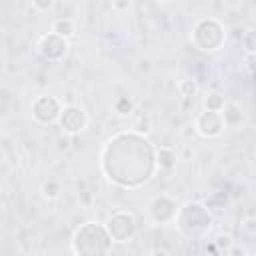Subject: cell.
Instances as JSON below:
<instances>
[{
    "instance_id": "1",
    "label": "cell",
    "mask_w": 256,
    "mask_h": 256,
    "mask_svg": "<svg viewBox=\"0 0 256 256\" xmlns=\"http://www.w3.org/2000/svg\"><path fill=\"white\" fill-rule=\"evenodd\" d=\"M112 236L106 228V224L100 222H84L72 238V252L74 254H86V256H98L108 254L112 250Z\"/></svg>"
},
{
    "instance_id": "2",
    "label": "cell",
    "mask_w": 256,
    "mask_h": 256,
    "mask_svg": "<svg viewBox=\"0 0 256 256\" xmlns=\"http://www.w3.org/2000/svg\"><path fill=\"white\" fill-rule=\"evenodd\" d=\"M176 226L182 234L190 238H198L210 230L212 214L204 202H186L182 208H178Z\"/></svg>"
},
{
    "instance_id": "3",
    "label": "cell",
    "mask_w": 256,
    "mask_h": 256,
    "mask_svg": "<svg viewBox=\"0 0 256 256\" xmlns=\"http://www.w3.org/2000/svg\"><path fill=\"white\" fill-rule=\"evenodd\" d=\"M226 40V32H224V26L214 20V18H204V20H198L194 30H192V42L198 50H204V52H214L218 48H222Z\"/></svg>"
},
{
    "instance_id": "4",
    "label": "cell",
    "mask_w": 256,
    "mask_h": 256,
    "mask_svg": "<svg viewBox=\"0 0 256 256\" xmlns=\"http://www.w3.org/2000/svg\"><path fill=\"white\" fill-rule=\"evenodd\" d=\"M106 228L114 242H128L136 234V218L130 212H114L106 220Z\"/></svg>"
},
{
    "instance_id": "5",
    "label": "cell",
    "mask_w": 256,
    "mask_h": 256,
    "mask_svg": "<svg viewBox=\"0 0 256 256\" xmlns=\"http://www.w3.org/2000/svg\"><path fill=\"white\" fill-rule=\"evenodd\" d=\"M60 112H62V104H60V100H58L56 96L42 94V96H38V98L32 102V118H34L38 124H52V122H58Z\"/></svg>"
},
{
    "instance_id": "6",
    "label": "cell",
    "mask_w": 256,
    "mask_h": 256,
    "mask_svg": "<svg viewBox=\"0 0 256 256\" xmlns=\"http://www.w3.org/2000/svg\"><path fill=\"white\" fill-rule=\"evenodd\" d=\"M58 124L66 134H80L88 126V114L76 104H66L60 112Z\"/></svg>"
},
{
    "instance_id": "7",
    "label": "cell",
    "mask_w": 256,
    "mask_h": 256,
    "mask_svg": "<svg viewBox=\"0 0 256 256\" xmlns=\"http://www.w3.org/2000/svg\"><path fill=\"white\" fill-rule=\"evenodd\" d=\"M224 126H226V122H224L222 112H214V110H206V108H204V112H200L196 116V122H194V128L202 138L220 136Z\"/></svg>"
},
{
    "instance_id": "8",
    "label": "cell",
    "mask_w": 256,
    "mask_h": 256,
    "mask_svg": "<svg viewBox=\"0 0 256 256\" xmlns=\"http://www.w3.org/2000/svg\"><path fill=\"white\" fill-rule=\"evenodd\" d=\"M38 52H40L46 60L58 62V60H62V58L66 56V52H68V38H62V36H58L56 32H48V34H44V36L40 38V42H38Z\"/></svg>"
},
{
    "instance_id": "9",
    "label": "cell",
    "mask_w": 256,
    "mask_h": 256,
    "mask_svg": "<svg viewBox=\"0 0 256 256\" xmlns=\"http://www.w3.org/2000/svg\"><path fill=\"white\" fill-rule=\"evenodd\" d=\"M148 212H150V218L156 222V224H166V222H172L176 220V214H178V208H176V202L170 198V196H156L150 206H148Z\"/></svg>"
},
{
    "instance_id": "10",
    "label": "cell",
    "mask_w": 256,
    "mask_h": 256,
    "mask_svg": "<svg viewBox=\"0 0 256 256\" xmlns=\"http://www.w3.org/2000/svg\"><path fill=\"white\" fill-rule=\"evenodd\" d=\"M176 162H178V156H176V152H174L172 148L162 146V148L156 150V164H158L162 170H172V168L176 166Z\"/></svg>"
},
{
    "instance_id": "11",
    "label": "cell",
    "mask_w": 256,
    "mask_h": 256,
    "mask_svg": "<svg viewBox=\"0 0 256 256\" xmlns=\"http://www.w3.org/2000/svg\"><path fill=\"white\" fill-rule=\"evenodd\" d=\"M52 32H56L62 38H72L74 32H76V28H74V22L70 18H58L52 24Z\"/></svg>"
},
{
    "instance_id": "12",
    "label": "cell",
    "mask_w": 256,
    "mask_h": 256,
    "mask_svg": "<svg viewBox=\"0 0 256 256\" xmlns=\"http://www.w3.org/2000/svg\"><path fill=\"white\" fill-rule=\"evenodd\" d=\"M204 108L206 110H214V112H222L224 106H226V98L220 94V92H208L204 96Z\"/></svg>"
},
{
    "instance_id": "13",
    "label": "cell",
    "mask_w": 256,
    "mask_h": 256,
    "mask_svg": "<svg viewBox=\"0 0 256 256\" xmlns=\"http://www.w3.org/2000/svg\"><path fill=\"white\" fill-rule=\"evenodd\" d=\"M222 116H224V122H226V126H238V124L242 122V110H240L236 104H232V102H230V104L226 102Z\"/></svg>"
},
{
    "instance_id": "14",
    "label": "cell",
    "mask_w": 256,
    "mask_h": 256,
    "mask_svg": "<svg viewBox=\"0 0 256 256\" xmlns=\"http://www.w3.org/2000/svg\"><path fill=\"white\" fill-rule=\"evenodd\" d=\"M226 202H228V198H226V192H214V194H210L208 198H206V206H208V210H222L224 206H226Z\"/></svg>"
},
{
    "instance_id": "15",
    "label": "cell",
    "mask_w": 256,
    "mask_h": 256,
    "mask_svg": "<svg viewBox=\"0 0 256 256\" xmlns=\"http://www.w3.org/2000/svg\"><path fill=\"white\" fill-rule=\"evenodd\" d=\"M242 48H244L248 54H256V28L246 30V32L242 34Z\"/></svg>"
},
{
    "instance_id": "16",
    "label": "cell",
    "mask_w": 256,
    "mask_h": 256,
    "mask_svg": "<svg viewBox=\"0 0 256 256\" xmlns=\"http://www.w3.org/2000/svg\"><path fill=\"white\" fill-rule=\"evenodd\" d=\"M114 110H116L120 116H126V114H130V112L134 110V104H132V100H130L128 96H120V98H116V102H114Z\"/></svg>"
},
{
    "instance_id": "17",
    "label": "cell",
    "mask_w": 256,
    "mask_h": 256,
    "mask_svg": "<svg viewBox=\"0 0 256 256\" xmlns=\"http://www.w3.org/2000/svg\"><path fill=\"white\" fill-rule=\"evenodd\" d=\"M58 192H60V186H58L56 180H46V182L42 184V196H44L46 200L58 198Z\"/></svg>"
},
{
    "instance_id": "18",
    "label": "cell",
    "mask_w": 256,
    "mask_h": 256,
    "mask_svg": "<svg viewBox=\"0 0 256 256\" xmlns=\"http://www.w3.org/2000/svg\"><path fill=\"white\" fill-rule=\"evenodd\" d=\"M178 90H180V94H182L184 98H194V94L198 92V86H196L194 80L186 78V80H182V82L178 84Z\"/></svg>"
},
{
    "instance_id": "19",
    "label": "cell",
    "mask_w": 256,
    "mask_h": 256,
    "mask_svg": "<svg viewBox=\"0 0 256 256\" xmlns=\"http://www.w3.org/2000/svg\"><path fill=\"white\" fill-rule=\"evenodd\" d=\"M214 244L218 246V250H220V252H226V250L232 246V238H230L228 234H218V236H216V240H214Z\"/></svg>"
},
{
    "instance_id": "20",
    "label": "cell",
    "mask_w": 256,
    "mask_h": 256,
    "mask_svg": "<svg viewBox=\"0 0 256 256\" xmlns=\"http://www.w3.org/2000/svg\"><path fill=\"white\" fill-rule=\"evenodd\" d=\"M34 6H36V10L46 12V10L52 8V0H34Z\"/></svg>"
},
{
    "instance_id": "21",
    "label": "cell",
    "mask_w": 256,
    "mask_h": 256,
    "mask_svg": "<svg viewBox=\"0 0 256 256\" xmlns=\"http://www.w3.org/2000/svg\"><path fill=\"white\" fill-rule=\"evenodd\" d=\"M226 254H228V256H244V254H246V248H242V246H234V244H232V246L226 250Z\"/></svg>"
},
{
    "instance_id": "22",
    "label": "cell",
    "mask_w": 256,
    "mask_h": 256,
    "mask_svg": "<svg viewBox=\"0 0 256 256\" xmlns=\"http://www.w3.org/2000/svg\"><path fill=\"white\" fill-rule=\"evenodd\" d=\"M112 6L116 10H128L130 8V0H112Z\"/></svg>"
},
{
    "instance_id": "23",
    "label": "cell",
    "mask_w": 256,
    "mask_h": 256,
    "mask_svg": "<svg viewBox=\"0 0 256 256\" xmlns=\"http://www.w3.org/2000/svg\"><path fill=\"white\" fill-rule=\"evenodd\" d=\"M246 66H248V70H250L252 74H256V54H248V58H246Z\"/></svg>"
},
{
    "instance_id": "24",
    "label": "cell",
    "mask_w": 256,
    "mask_h": 256,
    "mask_svg": "<svg viewBox=\"0 0 256 256\" xmlns=\"http://www.w3.org/2000/svg\"><path fill=\"white\" fill-rule=\"evenodd\" d=\"M138 132H148V120H140L138 126H136Z\"/></svg>"
},
{
    "instance_id": "25",
    "label": "cell",
    "mask_w": 256,
    "mask_h": 256,
    "mask_svg": "<svg viewBox=\"0 0 256 256\" xmlns=\"http://www.w3.org/2000/svg\"><path fill=\"white\" fill-rule=\"evenodd\" d=\"M152 254H170V250H166V248H156V250H152Z\"/></svg>"
},
{
    "instance_id": "26",
    "label": "cell",
    "mask_w": 256,
    "mask_h": 256,
    "mask_svg": "<svg viewBox=\"0 0 256 256\" xmlns=\"http://www.w3.org/2000/svg\"><path fill=\"white\" fill-rule=\"evenodd\" d=\"M154 2H160V0H154Z\"/></svg>"
}]
</instances>
